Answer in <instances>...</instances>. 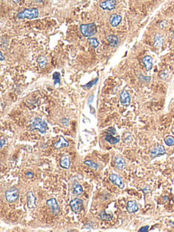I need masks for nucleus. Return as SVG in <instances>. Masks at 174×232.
Masks as SVG:
<instances>
[{
    "label": "nucleus",
    "instance_id": "nucleus-1",
    "mask_svg": "<svg viewBox=\"0 0 174 232\" xmlns=\"http://www.w3.org/2000/svg\"><path fill=\"white\" fill-rule=\"evenodd\" d=\"M80 30L83 36L90 38L92 37L97 33V25L95 23H88V24H81L80 26Z\"/></svg>",
    "mask_w": 174,
    "mask_h": 232
},
{
    "label": "nucleus",
    "instance_id": "nucleus-2",
    "mask_svg": "<svg viewBox=\"0 0 174 232\" xmlns=\"http://www.w3.org/2000/svg\"><path fill=\"white\" fill-rule=\"evenodd\" d=\"M39 17V10L36 8H26L23 11L18 12L17 15V18L18 19H33Z\"/></svg>",
    "mask_w": 174,
    "mask_h": 232
},
{
    "label": "nucleus",
    "instance_id": "nucleus-3",
    "mask_svg": "<svg viewBox=\"0 0 174 232\" xmlns=\"http://www.w3.org/2000/svg\"><path fill=\"white\" fill-rule=\"evenodd\" d=\"M30 129H38L42 134H45L47 130L46 122L39 117H36L31 121Z\"/></svg>",
    "mask_w": 174,
    "mask_h": 232
},
{
    "label": "nucleus",
    "instance_id": "nucleus-4",
    "mask_svg": "<svg viewBox=\"0 0 174 232\" xmlns=\"http://www.w3.org/2000/svg\"><path fill=\"white\" fill-rule=\"evenodd\" d=\"M19 191L15 186H12V187L7 189L6 193H5L6 200L10 203H12V202L17 201L19 197Z\"/></svg>",
    "mask_w": 174,
    "mask_h": 232
},
{
    "label": "nucleus",
    "instance_id": "nucleus-5",
    "mask_svg": "<svg viewBox=\"0 0 174 232\" xmlns=\"http://www.w3.org/2000/svg\"><path fill=\"white\" fill-rule=\"evenodd\" d=\"M83 206V200L80 198H74L70 202V207L72 211L75 213H78L80 212Z\"/></svg>",
    "mask_w": 174,
    "mask_h": 232
},
{
    "label": "nucleus",
    "instance_id": "nucleus-6",
    "mask_svg": "<svg viewBox=\"0 0 174 232\" xmlns=\"http://www.w3.org/2000/svg\"><path fill=\"white\" fill-rule=\"evenodd\" d=\"M116 6V0H105L101 2L100 4V7L103 10H114Z\"/></svg>",
    "mask_w": 174,
    "mask_h": 232
},
{
    "label": "nucleus",
    "instance_id": "nucleus-7",
    "mask_svg": "<svg viewBox=\"0 0 174 232\" xmlns=\"http://www.w3.org/2000/svg\"><path fill=\"white\" fill-rule=\"evenodd\" d=\"M46 204L49 206L53 215H57L60 212V208L55 198H51L46 202Z\"/></svg>",
    "mask_w": 174,
    "mask_h": 232
},
{
    "label": "nucleus",
    "instance_id": "nucleus-8",
    "mask_svg": "<svg viewBox=\"0 0 174 232\" xmlns=\"http://www.w3.org/2000/svg\"><path fill=\"white\" fill-rule=\"evenodd\" d=\"M109 179L114 185H116L120 189H123L125 187L124 183L122 182V178L119 176L115 174H111L109 176Z\"/></svg>",
    "mask_w": 174,
    "mask_h": 232
},
{
    "label": "nucleus",
    "instance_id": "nucleus-9",
    "mask_svg": "<svg viewBox=\"0 0 174 232\" xmlns=\"http://www.w3.org/2000/svg\"><path fill=\"white\" fill-rule=\"evenodd\" d=\"M27 203L29 208H34L36 207V198L32 191H29L27 195Z\"/></svg>",
    "mask_w": 174,
    "mask_h": 232
},
{
    "label": "nucleus",
    "instance_id": "nucleus-10",
    "mask_svg": "<svg viewBox=\"0 0 174 232\" xmlns=\"http://www.w3.org/2000/svg\"><path fill=\"white\" fill-rule=\"evenodd\" d=\"M120 102L124 106H128L131 102V97L126 90H122L120 94Z\"/></svg>",
    "mask_w": 174,
    "mask_h": 232
},
{
    "label": "nucleus",
    "instance_id": "nucleus-11",
    "mask_svg": "<svg viewBox=\"0 0 174 232\" xmlns=\"http://www.w3.org/2000/svg\"><path fill=\"white\" fill-rule=\"evenodd\" d=\"M109 24H110L112 27H117L119 25V24L121 23L122 21V17L119 14H113L110 16L109 17Z\"/></svg>",
    "mask_w": 174,
    "mask_h": 232
},
{
    "label": "nucleus",
    "instance_id": "nucleus-12",
    "mask_svg": "<svg viewBox=\"0 0 174 232\" xmlns=\"http://www.w3.org/2000/svg\"><path fill=\"white\" fill-rule=\"evenodd\" d=\"M106 40L111 47H116L119 44V39L116 36L110 34L106 37Z\"/></svg>",
    "mask_w": 174,
    "mask_h": 232
},
{
    "label": "nucleus",
    "instance_id": "nucleus-13",
    "mask_svg": "<svg viewBox=\"0 0 174 232\" xmlns=\"http://www.w3.org/2000/svg\"><path fill=\"white\" fill-rule=\"evenodd\" d=\"M165 153V149L164 146L158 145L156 147L153 148L150 150V154L152 155V157H155L157 155H160V154H163Z\"/></svg>",
    "mask_w": 174,
    "mask_h": 232
},
{
    "label": "nucleus",
    "instance_id": "nucleus-14",
    "mask_svg": "<svg viewBox=\"0 0 174 232\" xmlns=\"http://www.w3.org/2000/svg\"><path fill=\"white\" fill-rule=\"evenodd\" d=\"M142 63L145 66L146 70L149 71L151 70L152 65H153V59L150 56L147 55L142 59Z\"/></svg>",
    "mask_w": 174,
    "mask_h": 232
},
{
    "label": "nucleus",
    "instance_id": "nucleus-15",
    "mask_svg": "<svg viewBox=\"0 0 174 232\" xmlns=\"http://www.w3.org/2000/svg\"><path fill=\"white\" fill-rule=\"evenodd\" d=\"M68 146H69L68 142H67V140L63 136H60L59 140L54 144V147L56 149H60L64 147H68Z\"/></svg>",
    "mask_w": 174,
    "mask_h": 232
},
{
    "label": "nucleus",
    "instance_id": "nucleus-16",
    "mask_svg": "<svg viewBox=\"0 0 174 232\" xmlns=\"http://www.w3.org/2000/svg\"><path fill=\"white\" fill-rule=\"evenodd\" d=\"M127 209L128 212L134 213L138 211L139 208L137 203L135 201H128L127 204Z\"/></svg>",
    "mask_w": 174,
    "mask_h": 232
},
{
    "label": "nucleus",
    "instance_id": "nucleus-17",
    "mask_svg": "<svg viewBox=\"0 0 174 232\" xmlns=\"http://www.w3.org/2000/svg\"><path fill=\"white\" fill-rule=\"evenodd\" d=\"M60 166L64 169H69L70 167V159L68 156H63L60 160Z\"/></svg>",
    "mask_w": 174,
    "mask_h": 232
},
{
    "label": "nucleus",
    "instance_id": "nucleus-18",
    "mask_svg": "<svg viewBox=\"0 0 174 232\" xmlns=\"http://www.w3.org/2000/svg\"><path fill=\"white\" fill-rule=\"evenodd\" d=\"M114 164L115 165L119 170H122L125 167V161L122 157H116L114 159Z\"/></svg>",
    "mask_w": 174,
    "mask_h": 232
},
{
    "label": "nucleus",
    "instance_id": "nucleus-19",
    "mask_svg": "<svg viewBox=\"0 0 174 232\" xmlns=\"http://www.w3.org/2000/svg\"><path fill=\"white\" fill-rule=\"evenodd\" d=\"M37 62L38 63L40 68L44 69L46 67L48 64V59L44 56H40V57L37 59Z\"/></svg>",
    "mask_w": 174,
    "mask_h": 232
},
{
    "label": "nucleus",
    "instance_id": "nucleus-20",
    "mask_svg": "<svg viewBox=\"0 0 174 232\" xmlns=\"http://www.w3.org/2000/svg\"><path fill=\"white\" fill-rule=\"evenodd\" d=\"M83 193L82 186L78 182H75L73 185V193L76 195H80Z\"/></svg>",
    "mask_w": 174,
    "mask_h": 232
},
{
    "label": "nucleus",
    "instance_id": "nucleus-21",
    "mask_svg": "<svg viewBox=\"0 0 174 232\" xmlns=\"http://www.w3.org/2000/svg\"><path fill=\"white\" fill-rule=\"evenodd\" d=\"M105 140L108 142L109 144L111 145H115V144L118 143L120 141V137H113L112 135H109V134H107L105 137Z\"/></svg>",
    "mask_w": 174,
    "mask_h": 232
},
{
    "label": "nucleus",
    "instance_id": "nucleus-22",
    "mask_svg": "<svg viewBox=\"0 0 174 232\" xmlns=\"http://www.w3.org/2000/svg\"><path fill=\"white\" fill-rule=\"evenodd\" d=\"M100 217L103 221H110L113 218V215L112 213H107L105 210H103L100 213Z\"/></svg>",
    "mask_w": 174,
    "mask_h": 232
},
{
    "label": "nucleus",
    "instance_id": "nucleus-23",
    "mask_svg": "<svg viewBox=\"0 0 174 232\" xmlns=\"http://www.w3.org/2000/svg\"><path fill=\"white\" fill-rule=\"evenodd\" d=\"M84 164L94 170H97L99 167V165L97 163L90 161V160H86V161H84Z\"/></svg>",
    "mask_w": 174,
    "mask_h": 232
},
{
    "label": "nucleus",
    "instance_id": "nucleus-24",
    "mask_svg": "<svg viewBox=\"0 0 174 232\" xmlns=\"http://www.w3.org/2000/svg\"><path fill=\"white\" fill-rule=\"evenodd\" d=\"M88 41L90 43V44L91 45V46L94 48V49H96L99 46V41L97 40V39L96 38H92V37H90V38L88 39Z\"/></svg>",
    "mask_w": 174,
    "mask_h": 232
},
{
    "label": "nucleus",
    "instance_id": "nucleus-25",
    "mask_svg": "<svg viewBox=\"0 0 174 232\" xmlns=\"http://www.w3.org/2000/svg\"><path fill=\"white\" fill-rule=\"evenodd\" d=\"M52 79L54 81L55 84H60L61 82V78H60V73L55 72L52 74Z\"/></svg>",
    "mask_w": 174,
    "mask_h": 232
},
{
    "label": "nucleus",
    "instance_id": "nucleus-26",
    "mask_svg": "<svg viewBox=\"0 0 174 232\" xmlns=\"http://www.w3.org/2000/svg\"><path fill=\"white\" fill-rule=\"evenodd\" d=\"M165 142L166 144V145L167 146H172L174 145V138L173 136H171V135H169V136L166 137L165 138Z\"/></svg>",
    "mask_w": 174,
    "mask_h": 232
},
{
    "label": "nucleus",
    "instance_id": "nucleus-27",
    "mask_svg": "<svg viewBox=\"0 0 174 232\" xmlns=\"http://www.w3.org/2000/svg\"><path fill=\"white\" fill-rule=\"evenodd\" d=\"M98 81H99V78H97L96 79L93 80V81H90L89 82H88L87 84L84 85V86H83V87H84V88H87V89H90V88H91L93 86H94L95 84H96V83H97Z\"/></svg>",
    "mask_w": 174,
    "mask_h": 232
},
{
    "label": "nucleus",
    "instance_id": "nucleus-28",
    "mask_svg": "<svg viewBox=\"0 0 174 232\" xmlns=\"http://www.w3.org/2000/svg\"><path fill=\"white\" fill-rule=\"evenodd\" d=\"M106 134H109V135H115L116 134V129H114V127H109V129L107 130L106 132Z\"/></svg>",
    "mask_w": 174,
    "mask_h": 232
},
{
    "label": "nucleus",
    "instance_id": "nucleus-29",
    "mask_svg": "<svg viewBox=\"0 0 174 232\" xmlns=\"http://www.w3.org/2000/svg\"><path fill=\"white\" fill-rule=\"evenodd\" d=\"M149 229V226H143L141 227L140 229V230H139V231L140 232H146Z\"/></svg>",
    "mask_w": 174,
    "mask_h": 232
},
{
    "label": "nucleus",
    "instance_id": "nucleus-30",
    "mask_svg": "<svg viewBox=\"0 0 174 232\" xmlns=\"http://www.w3.org/2000/svg\"><path fill=\"white\" fill-rule=\"evenodd\" d=\"M5 143H6V141H5V140H0V148H2V147H3L4 145H5Z\"/></svg>",
    "mask_w": 174,
    "mask_h": 232
},
{
    "label": "nucleus",
    "instance_id": "nucleus-31",
    "mask_svg": "<svg viewBox=\"0 0 174 232\" xmlns=\"http://www.w3.org/2000/svg\"><path fill=\"white\" fill-rule=\"evenodd\" d=\"M26 174L27 176H28V177H29V178H32V177L33 176V173L31 172H26V174Z\"/></svg>",
    "mask_w": 174,
    "mask_h": 232
},
{
    "label": "nucleus",
    "instance_id": "nucleus-32",
    "mask_svg": "<svg viewBox=\"0 0 174 232\" xmlns=\"http://www.w3.org/2000/svg\"><path fill=\"white\" fill-rule=\"evenodd\" d=\"M5 59V57H4L3 54H2V52L0 51V61H4Z\"/></svg>",
    "mask_w": 174,
    "mask_h": 232
},
{
    "label": "nucleus",
    "instance_id": "nucleus-33",
    "mask_svg": "<svg viewBox=\"0 0 174 232\" xmlns=\"http://www.w3.org/2000/svg\"><path fill=\"white\" fill-rule=\"evenodd\" d=\"M12 1L14 2V3L17 4V3H18V2H20V0H12Z\"/></svg>",
    "mask_w": 174,
    "mask_h": 232
},
{
    "label": "nucleus",
    "instance_id": "nucleus-34",
    "mask_svg": "<svg viewBox=\"0 0 174 232\" xmlns=\"http://www.w3.org/2000/svg\"><path fill=\"white\" fill-rule=\"evenodd\" d=\"M172 132H173V134H174V128H173V129H172Z\"/></svg>",
    "mask_w": 174,
    "mask_h": 232
},
{
    "label": "nucleus",
    "instance_id": "nucleus-35",
    "mask_svg": "<svg viewBox=\"0 0 174 232\" xmlns=\"http://www.w3.org/2000/svg\"><path fill=\"white\" fill-rule=\"evenodd\" d=\"M37 1H39V2H42V1H44V0H37Z\"/></svg>",
    "mask_w": 174,
    "mask_h": 232
}]
</instances>
